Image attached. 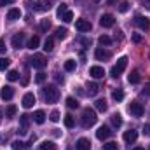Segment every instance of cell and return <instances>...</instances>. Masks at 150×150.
<instances>
[{
	"mask_svg": "<svg viewBox=\"0 0 150 150\" xmlns=\"http://www.w3.org/2000/svg\"><path fill=\"white\" fill-rule=\"evenodd\" d=\"M42 94H44V100H45L47 103H56L58 98H59V89H58L56 86L49 84V86H45V87L42 89Z\"/></svg>",
	"mask_w": 150,
	"mask_h": 150,
	"instance_id": "1",
	"label": "cell"
},
{
	"mask_svg": "<svg viewBox=\"0 0 150 150\" xmlns=\"http://www.w3.org/2000/svg\"><path fill=\"white\" fill-rule=\"evenodd\" d=\"M96 120H98V117H96V112H94L93 108H86V110L82 112V120H80V124H82V127H84V129H87V127L94 126V124H96Z\"/></svg>",
	"mask_w": 150,
	"mask_h": 150,
	"instance_id": "2",
	"label": "cell"
},
{
	"mask_svg": "<svg viewBox=\"0 0 150 150\" xmlns=\"http://www.w3.org/2000/svg\"><path fill=\"white\" fill-rule=\"evenodd\" d=\"M126 67H127V58H126V56H122V58H119V59H117V65H113V67H112V70H110V75L117 79L119 75H120L122 72H124V70H126Z\"/></svg>",
	"mask_w": 150,
	"mask_h": 150,
	"instance_id": "3",
	"label": "cell"
},
{
	"mask_svg": "<svg viewBox=\"0 0 150 150\" xmlns=\"http://www.w3.org/2000/svg\"><path fill=\"white\" fill-rule=\"evenodd\" d=\"M28 61H30V65H32L33 68H37V70H42V68L47 65V59L44 58V54H33Z\"/></svg>",
	"mask_w": 150,
	"mask_h": 150,
	"instance_id": "4",
	"label": "cell"
},
{
	"mask_svg": "<svg viewBox=\"0 0 150 150\" xmlns=\"http://www.w3.org/2000/svg\"><path fill=\"white\" fill-rule=\"evenodd\" d=\"M127 110H129V113L133 117H142L143 115V105L138 103V101H131L129 107H127Z\"/></svg>",
	"mask_w": 150,
	"mask_h": 150,
	"instance_id": "5",
	"label": "cell"
},
{
	"mask_svg": "<svg viewBox=\"0 0 150 150\" xmlns=\"http://www.w3.org/2000/svg\"><path fill=\"white\" fill-rule=\"evenodd\" d=\"M134 25H136L140 30H143V32H149L150 30V19L145 18V16H136V18H134Z\"/></svg>",
	"mask_w": 150,
	"mask_h": 150,
	"instance_id": "6",
	"label": "cell"
},
{
	"mask_svg": "<svg viewBox=\"0 0 150 150\" xmlns=\"http://www.w3.org/2000/svg\"><path fill=\"white\" fill-rule=\"evenodd\" d=\"M19 124H21V127L18 129V134H26L28 133V126H30V115L23 113L19 117Z\"/></svg>",
	"mask_w": 150,
	"mask_h": 150,
	"instance_id": "7",
	"label": "cell"
},
{
	"mask_svg": "<svg viewBox=\"0 0 150 150\" xmlns=\"http://www.w3.org/2000/svg\"><path fill=\"white\" fill-rule=\"evenodd\" d=\"M25 38H26V35H25L23 32H19V33H16V35L12 37V40H11V44H12V47H14V49H21V47L25 45Z\"/></svg>",
	"mask_w": 150,
	"mask_h": 150,
	"instance_id": "8",
	"label": "cell"
},
{
	"mask_svg": "<svg viewBox=\"0 0 150 150\" xmlns=\"http://www.w3.org/2000/svg\"><path fill=\"white\" fill-rule=\"evenodd\" d=\"M100 25H101L103 28H112L113 25H115V18H113L112 14H103V16L100 18Z\"/></svg>",
	"mask_w": 150,
	"mask_h": 150,
	"instance_id": "9",
	"label": "cell"
},
{
	"mask_svg": "<svg viewBox=\"0 0 150 150\" xmlns=\"http://www.w3.org/2000/svg\"><path fill=\"white\" fill-rule=\"evenodd\" d=\"M12 96H14V89H12L11 86H4V87L0 89V98H2L4 101L12 100Z\"/></svg>",
	"mask_w": 150,
	"mask_h": 150,
	"instance_id": "10",
	"label": "cell"
},
{
	"mask_svg": "<svg viewBox=\"0 0 150 150\" xmlns=\"http://www.w3.org/2000/svg\"><path fill=\"white\" fill-rule=\"evenodd\" d=\"M75 28L84 33V32H89V30H91V23H89L87 19H77V21H75Z\"/></svg>",
	"mask_w": 150,
	"mask_h": 150,
	"instance_id": "11",
	"label": "cell"
},
{
	"mask_svg": "<svg viewBox=\"0 0 150 150\" xmlns=\"http://www.w3.org/2000/svg\"><path fill=\"white\" fill-rule=\"evenodd\" d=\"M110 134H112V131H110V127H108V126H101V127L96 131V138H98V140H101V142H103V140H107Z\"/></svg>",
	"mask_w": 150,
	"mask_h": 150,
	"instance_id": "12",
	"label": "cell"
},
{
	"mask_svg": "<svg viewBox=\"0 0 150 150\" xmlns=\"http://www.w3.org/2000/svg\"><path fill=\"white\" fill-rule=\"evenodd\" d=\"M89 75H91L93 79H103V77H105V70L96 65V67H91V68H89Z\"/></svg>",
	"mask_w": 150,
	"mask_h": 150,
	"instance_id": "13",
	"label": "cell"
},
{
	"mask_svg": "<svg viewBox=\"0 0 150 150\" xmlns=\"http://www.w3.org/2000/svg\"><path fill=\"white\" fill-rule=\"evenodd\" d=\"M35 105V96H33V93H26L25 96H23V107L25 108H32Z\"/></svg>",
	"mask_w": 150,
	"mask_h": 150,
	"instance_id": "14",
	"label": "cell"
},
{
	"mask_svg": "<svg viewBox=\"0 0 150 150\" xmlns=\"http://www.w3.org/2000/svg\"><path fill=\"white\" fill-rule=\"evenodd\" d=\"M94 58H96L98 61H105V59H108V58H110V52H108V51H105V49H101V47H98V49L94 51Z\"/></svg>",
	"mask_w": 150,
	"mask_h": 150,
	"instance_id": "15",
	"label": "cell"
},
{
	"mask_svg": "<svg viewBox=\"0 0 150 150\" xmlns=\"http://www.w3.org/2000/svg\"><path fill=\"white\" fill-rule=\"evenodd\" d=\"M136 138H138V131H134V129H129V131L124 133V142L126 143H134Z\"/></svg>",
	"mask_w": 150,
	"mask_h": 150,
	"instance_id": "16",
	"label": "cell"
},
{
	"mask_svg": "<svg viewBox=\"0 0 150 150\" xmlns=\"http://www.w3.org/2000/svg\"><path fill=\"white\" fill-rule=\"evenodd\" d=\"M91 149V142L87 140V138H80V140H77V143H75V150H89Z\"/></svg>",
	"mask_w": 150,
	"mask_h": 150,
	"instance_id": "17",
	"label": "cell"
},
{
	"mask_svg": "<svg viewBox=\"0 0 150 150\" xmlns=\"http://www.w3.org/2000/svg\"><path fill=\"white\" fill-rule=\"evenodd\" d=\"M49 9H51V2L49 0H38L37 4H35V11L44 12V11H49Z\"/></svg>",
	"mask_w": 150,
	"mask_h": 150,
	"instance_id": "18",
	"label": "cell"
},
{
	"mask_svg": "<svg viewBox=\"0 0 150 150\" xmlns=\"http://www.w3.org/2000/svg\"><path fill=\"white\" fill-rule=\"evenodd\" d=\"M19 18H21V11L16 9V7L7 12V19H9V21H16V19H19Z\"/></svg>",
	"mask_w": 150,
	"mask_h": 150,
	"instance_id": "19",
	"label": "cell"
},
{
	"mask_svg": "<svg viewBox=\"0 0 150 150\" xmlns=\"http://www.w3.org/2000/svg\"><path fill=\"white\" fill-rule=\"evenodd\" d=\"M33 120L37 124H44L45 122V112L44 110H37V112L33 113Z\"/></svg>",
	"mask_w": 150,
	"mask_h": 150,
	"instance_id": "20",
	"label": "cell"
},
{
	"mask_svg": "<svg viewBox=\"0 0 150 150\" xmlns=\"http://www.w3.org/2000/svg\"><path fill=\"white\" fill-rule=\"evenodd\" d=\"M98 91H100V86H98L96 82H89V84H87V93H89V96L98 94Z\"/></svg>",
	"mask_w": 150,
	"mask_h": 150,
	"instance_id": "21",
	"label": "cell"
},
{
	"mask_svg": "<svg viewBox=\"0 0 150 150\" xmlns=\"http://www.w3.org/2000/svg\"><path fill=\"white\" fill-rule=\"evenodd\" d=\"M52 49H54V38L47 37L45 38V42H44V51H45V52H51Z\"/></svg>",
	"mask_w": 150,
	"mask_h": 150,
	"instance_id": "22",
	"label": "cell"
},
{
	"mask_svg": "<svg viewBox=\"0 0 150 150\" xmlns=\"http://www.w3.org/2000/svg\"><path fill=\"white\" fill-rule=\"evenodd\" d=\"M140 80H142V77H140V72L138 70L131 72V75H129V84H138Z\"/></svg>",
	"mask_w": 150,
	"mask_h": 150,
	"instance_id": "23",
	"label": "cell"
},
{
	"mask_svg": "<svg viewBox=\"0 0 150 150\" xmlns=\"http://www.w3.org/2000/svg\"><path fill=\"white\" fill-rule=\"evenodd\" d=\"M96 110H100V112H107V108H108V105H107V101L105 100H96Z\"/></svg>",
	"mask_w": 150,
	"mask_h": 150,
	"instance_id": "24",
	"label": "cell"
},
{
	"mask_svg": "<svg viewBox=\"0 0 150 150\" xmlns=\"http://www.w3.org/2000/svg\"><path fill=\"white\" fill-rule=\"evenodd\" d=\"M112 126L113 127H120V126H122V117H120V113H113L112 115Z\"/></svg>",
	"mask_w": 150,
	"mask_h": 150,
	"instance_id": "25",
	"label": "cell"
},
{
	"mask_svg": "<svg viewBox=\"0 0 150 150\" xmlns=\"http://www.w3.org/2000/svg\"><path fill=\"white\" fill-rule=\"evenodd\" d=\"M38 44H40V38H38L37 35H33V37L30 38V42H28V49H32V51H33V49H37Z\"/></svg>",
	"mask_w": 150,
	"mask_h": 150,
	"instance_id": "26",
	"label": "cell"
},
{
	"mask_svg": "<svg viewBox=\"0 0 150 150\" xmlns=\"http://www.w3.org/2000/svg\"><path fill=\"white\" fill-rule=\"evenodd\" d=\"M112 98L115 101H122L124 100V93H122V89H113L112 91Z\"/></svg>",
	"mask_w": 150,
	"mask_h": 150,
	"instance_id": "27",
	"label": "cell"
},
{
	"mask_svg": "<svg viewBox=\"0 0 150 150\" xmlns=\"http://www.w3.org/2000/svg\"><path fill=\"white\" fill-rule=\"evenodd\" d=\"M75 68H77L75 59H67V61H65V70H67V72H74Z\"/></svg>",
	"mask_w": 150,
	"mask_h": 150,
	"instance_id": "28",
	"label": "cell"
},
{
	"mask_svg": "<svg viewBox=\"0 0 150 150\" xmlns=\"http://www.w3.org/2000/svg\"><path fill=\"white\" fill-rule=\"evenodd\" d=\"M38 149L40 150H56V145H54L52 142H42Z\"/></svg>",
	"mask_w": 150,
	"mask_h": 150,
	"instance_id": "29",
	"label": "cell"
},
{
	"mask_svg": "<svg viewBox=\"0 0 150 150\" xmlns=\"http://www.w3.org/2000/svg\"><path fill=\"white\" fill-rule=\"evenodd\" d=\"M65 126H67L68 129H72V127H74V126H75L74 115H70V113H68V115H65Z\"/></svg>",
	"mask_w": 150,
	"mask_h": 150,
	"instance_id": "30",
	"label": "cell"
},
{
	"mask_svg": "<svg viewBox=\"0 0 150 150\" xmlns=\"http://www.w3.org/2000/svg\"><path fill=\"white\" fill-rule=\"evenodd\" d=\"M67 107H68V108H72V110H74V108H79V101H77L75 98L70 96V98H67Z\"/></svg>",
	"mask_w": 150,
	"mask_h": 150,
	"instance_id": "31",
	"label": "cell"
},
{
	"mask_svg": "<svg viewBox=\"0 0 150 150\" xmlns=\"http://www.w3.org/2000/svg\"><path fill=\"white\" fill-rule=\"evenodd\" d=\"M16 112H18L16 105H9V107H7V110H5V117H14Z\"/></svg>",
	"mask_w": 150,
	"mask_h": 150,
	"instance_id": "32",
	"label": "cell"
},
{
	"mask_svg": "<svg viewBox=\"0 0 150 150\" xmlns=\"http://www.w3.org/2000/svg\"><path fill=\"white\" fill-rule=\"evenodd\" d=\"M11 149L12 150H25V143H23L21 140H16V142H12Z\"/></svg>",
	"mask_w": 150,
	"mask_h": 150,
	"instance_id": "33",
	"label": "cell"
},
{
	"mask_svg": "<svg viewBox=\"0 0 150 150\" xmlns=\"http://www.w3.org/2000/svg\"><path fill=\"white\" fill-rule=\"evenodd\" d=\"M67 33H68V30H67V28H58V30H56V37L59 38V40L67 38Z\"/></svg>",
	"mask_w": 150,
	"mask_h": 150,
	"instance_id": "34",
	"label": "cell"
},
{
	"mask_svg": "<svg viewBox=\"0 0 150 150\" xmlns=\"http://www.w3.org/2000/svg\"><path fill=\"white\" fill-rule=\"evenodd\" d=\"M98 42H100L101 45H110V44H112V38L108 37V35H101V37L98 38Z\"/></svg>",
	"mask_w": 150,
	"mask_h": 150,
	"instance_id": "35",
	"label": "cell"
},
{
	"mask_svg": "<svg viewBox=\"0 0 150 150\" xmlns=\"http://www.w3.org/2000/svg\"><path fill=\"white\" fill-rule=\"evenodd\" d=\"M9 65H11V61H9L7 58H0V72L7 70V68H9Z\"/></svg>",
	"mask_w": 150,
	"mask_h": 150,
	"instance_id": "36",
	"label": "cell"
},
{
	"mask_svg": "<svg viewBox=\"0 0 150 150\" xmlns=\"http://www.w3.org/2000/svg\"><path fill=\"white\" fill-rule=\"evenodd\" d=\"M61 19H63L65 23H70V21L74 19V12H72V11H67V12L61 16Z\"/></svg>",
	"mask_w": 150,
	"mask_h": 150,
	"instance_id": "37",
	"label": "cell"
},
{
	"mask_svg": "<svg viewBox=\"0 0 150 150\" xmlns=\"http://www.w3.org/2000/svg\"><path fill=\"white\" fill-rule=\"evenodd\" d=\"M103 150H119V145L115 142H108V143L103 145Z\"/></svg>",
	"mask_w": 150,
	"mask_h": 150,
	"instance_id": "38",
	"label": "cell"
},
{
	"mask_svg": "<svg viewBox=\"0 0 150 150\" xmlns=\"http://www.w3.org/2000/svg\"><path fill=\"white\" fill-rule=\"evenodd\" d=\"M7 79H9L11 82H14V80H18V79H19V74H18L16 70H11V72L7 74Z\"/></svg>",
	"mask_w": 150,
	"mask_h": 150,
	"instance_id": "39",
	"label": "cell"
},
{
	"mask_svg": "<svg viewBox=\"0 0 150 150\" xmlns=\"http://www.w3.org/2000/svg\"><path fill=\"white\" fill-rule=\"evenodd\" d=\"M45 79H47V75L44 74V72H38L37 77H35V82H37V84H42V82H44Z\"/></svg>",
	"mask_w": 150,
	"mask_h": 150,
	"instance_id": "40",
	"label": "cell"
},
{
	"mask_svg": "<svg viewBox=\"0 0 150 150\" xmlns=\"http://www.w3.org/2000/svg\"><path fill=\"white\" fill-rule=\"evenodd\" d=\"M49 119H51L52 122H59V112H58V110H52L51 115H49Z\"/></svg>",
	"mask_w": 150,
	"mask_h": 150,
	"instance_id": "41",
	"label": "cell"
},
{
	"mask_svg": "<svg viewBox=\"0 0 150 150\" xmlns=\"http://www.w3.org/2000/svg\"><path fill=\"white\" fill-rule=\"evenodd\" d=\"M49 28H51V23H49L47 19H44V21L40 23V30H42V32H47Z\"/></svg>",
	"mask_w": 150,
	"mask_h": 150,
	"instance_id": "42",
	"label": "cell"
},
{
	"mask_svg": "<svg viewBox=\"0 0 150 150\" xmlns=\"http://www.w3.org/2000/svg\"><path fill=\"white\" fill-rule=\"evenodd\" d=\"M119 11H120V12H127V11H129V4H127V2H122V4L119 5Z\"/></svg>",
	"mask_w": 150,
	"mask_h": 150,
	"instance_id": "43",
	"label": "cell"
},
{
	"mask_svg": "<svg viewBox=\"0 0 150 150\" xmlns=\"http://www.w3.org/2000/svg\"><path fill=\"white\" fill-rule=\"evenodd\" d=\"M67 11H68V9H67V5H65V4H61V5L58 7V16L61 18V16H63V14H65Z\"/></svg>",
	"mask_w": 150,
	"mask_h": 150,
	"instance_id": "44",
	"label": "cell"
},
{
	"mask_svg": "<svg viewBox=\"0 0 150 150\" xmlns=\"http://www.w3.org/2000/svg\"><path fill=\"white\" fill-rule=\"evenodd\" d=\"M133 42H134V44H140V42H142V35H140V33H134V35H133Z\"/></svg>",
	"mask_w": 150,
	"mask_h": 150,
	"instance_id": "45",
	"label": "cell"
},
{
	"mask_svg": "<svg viewBox=\"0 0 150 150\" xmlns=\"http://www.w3.org/2000/svg\"><path fill=\"white\" fill-rule=\"evenodd\" d=\"M5 49H7V47H5V42H4V40H0V54H4V52H5Z\"/></svg>",
	"mask_w": 150,
	"mask_h": 150,
	"instance_id": "46",
	"label": "cell"
},
{
	"mask_svg": "<svg viewBox=\"0 0 150 150\" xmlns=\"http://www.w3.org/2000/svg\"><path fill=\"white\" fill-rule=\"evenodd\" d=\"M12 2H16V0H0V7H4V5H9V4H12Z\"/></svg>",
	"mask_w": 150,
	"mask_h": 150,
	"instance_id": "47",
	"label": "cell"
},
{
	"mask_svg": "<svg viewBox=\"0 0 150 150\" xmlns=\"http://www.w3.org/2000/svg\"><path fill=\"white\" fill-rule=\"evenodd\" d=\"M54 79H56V82H61V84H63V80H65L63 75H59V74H54Z\"/></svg>",
	"mask_w": 150,
	"mask_h": 150,
	"instance_id": "48",
	"label": "cell"
},
{
	"mask_svg": "<svg viewBox=\"0 0 150 150\" xmlns=\"http://www.w3.org/2000/svg\"><path fill=\"white\" fill-rule=\"evenodd\" d=\"M143 94H150V84L145 86V89H143Z\"/></svg>",
	"mask_w": 150,
	"mask_h": 150,
	"instance_id": "49",
	"label": "cell"
},
{
	"mask_svg": "<svg viewBox=\"0 0 150 150\" xmlns=\"http://www.w3.org/2000/svg\"><path fill=\"white\" fill-rule=\"evenodd\" d=\"M82 44H84V45H91V40H87V38H82Z\"/></svg>",
	"mask_w": 150,
	"mask_h": 150,
	"instance_id": "50",
	"label": "cell"
},
{
	"mask_svg": "<svg viewBox=\"0 0 150 150\" xmlns=\"http://www.w3.org/2000/svg\"><path fill=\"white\" fill-rule=\"evenodd\" d=\"M142 2H143V4H145V5L150 9V0H142Z\"/></svg>",
	"mask_w": 150,
	"mask_h": 150,
	"instance_id": "51",
	"label": "cell"
},
{
	"mask_svg": "<svg viewBox=\"0 0 150 150\" xmlns=\"http://www.w3.org/2000/svg\"><path fill=\"white\" fill-rule=\"evenodd\" d=\"M145 133H147V134H150V124H149V126H145Z\"/></svg>",
	"mask_w": 150,
	"mask_h": 150,
	"instance_id": "52",
	"label": "cell"
},
{
	"mask_svg": "<svg viewBox=\"0 0 150 150\" xmlns=\"http://www.w3.org/2000/svg\"><path fill=\"white\" fill-rule=\"evenodd\" d=\"M107 4H110V5H112V4H115V0H107Z\"/></svg>",
	"mask_w": 150,
	"mask_h": 150,
	"instance_id": "53",
	"label": "cell"
},
{
	"mask_svg": "<svg viewBox=\"0 0 150 150\" xmlns=\"http://www.w3.org/2000/svg\"><path fill=\"white\" fill-rule=\"evenodd\" d=\"M133 150H145V149H142V147H136V149H133Z\"/></svg>",
	"mask_w": 150,
	"mask_h": 150,
	"instance_id": "54",
	"label": "cell"
},
{
	"mask_svg": "<svg viewBox=\"0 0 150 150\" xmlns=\"http://www.w3.org/2000/svg\"><path fill=\"white\" fill-rule=\"evenodd\" d=\"M0 120H2V110H0Z\"/></svg>",
	"mask_w": 150,
	"mask_h": 150,
	"instance_id": "55",
	"label": "cell"
}]
</instances>
